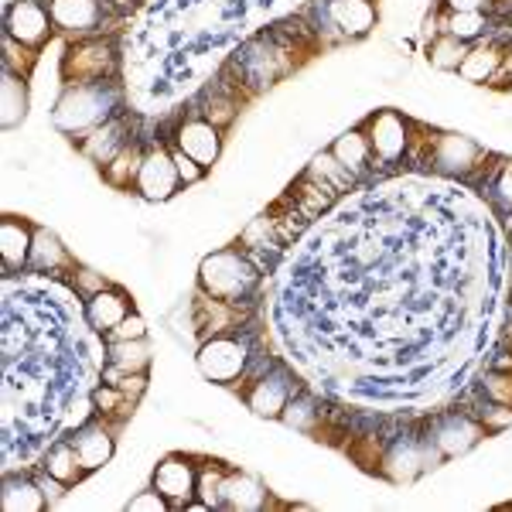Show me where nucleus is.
Masks as SVG:
<instances>
[{
  "label": "nucleus",
  "instance_id": "nucleus-29",
  "mask_svg": "<svg viewBox=\"0 0 512 512\" xmlns=\"http://www.w3.org/2000/svg\"><path fill=\"white\" fill-rule=\"evenodd\" d=\"M485 195L499 212L512 209V158H499V164L485 168Z\"/></svg>",
  "mask_w": 512,
  "mask_h": 512
},
{
  "label": "nucleus",
  "instance_id": "nucleus-16",
  "mask_svg": "<svg viewBox=\"0 0 512 512\" xmlns=\"http://www.w3.org/2000/svg\"><path fill=\"white\" fill-rule=\"evenodd\" d=\"M35 229L24 216H4L0 222V253H4L7 274H24L31 263V246H35Z\"/></svg>",
  "mask_w": 512,
  "mask_h": 512
},
{
  "label": "nucleus",
  "instance_id": "nucleus-9",
  "mask_svg": "<svg viewBox=\"0 0 512 512\" xmlns=\"http://www.w3.org/2000/svg\"><path fill=\"white\" fill-rule=\"evenodd\" d=\"M171 147L185 151L188 158H195L202 168H212L222 154V130L195 110L175 123V130H171Z\"/></svg>",
  "mask_w": 512,
  "mask_h": 512
},
{
  "label": "nucleus",
  "instance_id": "nucleus-4",
  "mask_svg": "<svg viewBox=\"0 0 512 512\" xmlns=\"http://www.w3.org/2000/svg\"><path fill=\"white\" fill-rule=\"evenodd\" d=\"M65 86L76 82H117V45L106 38H76L62 55Z\"/></svg>",
  "mask_w": 512,
  "mask_h": 512
},
{
  "label": "nucleus",
  "instance_id": "nucleus-28",
  "mask_svg": "<svg viewBox=\"0 0 512 512\" xmlns=\"http://www.w3.org/2000/svg\"><path fill=\"white\" fill-rule=\"evenodd\" d=\"M468 48H472L468 41L437 31V35L431 38V45H427V62L441 72H458L461 62H465V55H468Z\"/></svg>",
  "mask_w": 512,
  "mask_h": 512
},
{
  "label": "nucleus",
  "instance_id": "nucleus-26",
  "mask_svg": "<svg viewBox=\"0 0 512 512\" xmlns=\"http://www.w3.org/2000/svg\"><path fill=\"white\" fill-rule=\"evenodd\" d=\"M45 468L48 475H55L59 482H65L72 489V485H79L82 478H86V465H82V458H79V451H76V444L72 441H59V444H52L45 454Z\"/></svg>",
  "mask_w": 512,
  "mask_h": 512
},
{
  "label": "nucleus",
  "instance_id": "nucleus-6",
  "mask_svg": "<svg viewBox=\"0 0 512 512\" xmlns=\"http://www.w3.org/2000/svg\"><path fill=\"white\" fill-rule=\"evenodd\" d=\"M373 147V158L379 164H400L410 154V137H414V123L396 110H376L373 117L362 123Z\"/></svg>",
  "mask_w": 512,
  "mask_h": 512
},
{
  "label": "nucleus",
  "instance_id": "nucleus-30",
  "mask_svg": "<svg viewBox=\"0 0 512 512\" xmlns=\"http://www.w3.org/2000/svg\"><path fill=\"white\" fill-rule=\"evenodd\" d=\"M280 420H284L287 427H294V431L311 434V431H315V424H318V407L308 400V396H291V403L284 407Z\"/></svg>",
  "mask_w": 512,
  "mask_h": 512
},
{
  "label": "nucleus",
  "instance_id": "nucleus-34",
  "mask_svg": "<svg viewBox=\"0 0 512 512\" xmlns=\"http://www.w3.org/2000/svg\"><path fill=\"white\" fill-rule=\"evenodd\" d=\"M219 489H222V472H202L198 475V502L202 506H219Z\"/></svg>",
  "mask_w": 512,
  "mask_h": 512
},
{
  "label": "nucleus",
  "instance_id": "nucleus-37",
  "mask_svg": "<svg viewBox=\"0 0 512 512\" xmlns=\"http://www.w3.org/2000/svg\"><path fill=\"white\" fill-rule=\"evenodd\" d=\"M499 4H502V0H441V7L448 14H454V11H482V14H492Z\"/></svg>",
  "mask_w": 512,
  "mask_h": 512
},
{
  "label": "nucleus",
  "instance_id": "nucleus-35",
  "mask_svg": "<svg viewBox=\"0 0 512 512\" xmlns=\"http://www.w3.org/2000/svg\"><path fill=\"white\" fill-rule=\"evenodd\" d=\"M144 335H147V325H144V318H140L137 311H130V315L123 318L120 325L113 328V332L106 335V338H110V342H130V338H144Z\"/></svg>",
  "mask_w": 512,
  "mask_h": 512
},
{
  "label": "nucleus",
  "instance_id": "nucleus-11",
  "mask_svg": "<svg viewBox=\"0 0 512 512\" xmlns=\"http://www.w3.org/2000/svg\"><path fill=\"white\" fill-rule=\"evenodd\" d=\"M55 31H65L72 38H93L99 35L106 21L103 0H48Z\"/></svg>",
  "mask_w": 512,
  "mask_h": 512
},
{
  "label": "nucleus",
  "instance_id": "nucleus-1",
  "mask_svg": "<svg viewBox=\"0 0 512 512\" xmlns=\"http://www.w3.org/2000/svg\"><path fill=\"white\" fill-rule=\"evenodd\" d=\"M117 113H123V93L117 82H76V86H65L59 96L52 123L65 137L82 140Z\"/></svg>",
  "mask_w": 512,
  "mask_h": 512
},
{
  "label": "nucleus",
  "instance_id": "nucleus-13",
  "mask_svg": "<svg viewBox=\"0 0 512 512\" xmlns=\"http://www.w3.org/2000/svg\"><path fill=\"white\" fill-rule=\"evenodd\" d=\"M294 396V386H291V376L287 373H263L256 376L250 383V390L243 393L246 407L253 410L256 417H274L280 420V414H284V407L291 403Z\"/></svg>",
  "mask_w": 512,
  "mask_h": 512
},
{
  "label": "nucleus",
  "instance_id": "nucleus-12",
  "mask_svg": "<svg viewBox=\"0 0 512 512\" xmlns=\"http://www.w3.org/2000/svg\"><path fill=\"white\" fill-rule=\"evenodd\" d=\"M154 489L175 509L188 506L192 495L198 492V472L192 468V461L181 458V454H168L164 461H158V468H154Z\"/></svg>",
  "mask_w": 512,
  "mask_h": 512
},
{
  "label": "nucleus",
  "instance_id": "nucleus-15",
  "mask_svg": "<svg viewBox=\"0 0 512 512\" xmlns=\"http://www.w3.org/2000/svg\"><path fill=\"white\" fill-rule=\"evenodd\" d=\"M127 113H117V117L113 120H106L103 127H96L93 134H86L79 140V151L86 154L89 161L93 164H99V168H103V164H110L113 158H117V154L123 151V147L130 144V127H127Z\"/></svg>",
  "mask_w": 512,
  "mask_h": 512
},
{
  "label": "nucleus",
  "instance_id": "nucleus-5",
  "mask_svg": "<svg viewBox=\"0 0 512 512\" xmlns=\"http://www.w3.org/2000/svg\"><path fill=\"white\" fill-rule=\"evenodd\" d=\"M181 188V175L175 168V154H171V144L164 140H147L144 151V164H140V175L134 192L147 202H168L175 198Z\"/></svg>",
  "mask_w": 512,
  "mask_h": 512
},
{
  "label": "nucleus",
  "instance_id": "nucleus-33",
  "mask_svg": "<svg viewBox=\"0 0 512 512\" xmlns=\"http://www.w3.org/2000/svg\"><path fill=\"white\" fill-rule=\"evenodd\" d=\"M171 154H175V168H178V175H181V185H195V181H202L205 178V171L209 168H202L195 158H188L185 151H178V147H171Z\"/></svg>",
  "mask_w": 512,
  "mask_h": 512
},
{
  "label": "nucleus",
  "instance_id": "nucleus-7",
  "mask_svg": "<svg viewBox=\"0 0 512 512\" xmlns=\"http://www.w3.org/2000/svg\"><path fill=\"white\" fill-rule=\"evenodd\" d=\"M250 366V345L236 335H212L198 349V373L209 383H233Z\"/></svg>",
  "mask_w": 512,
  "mask_h": 512
},
{
  "label": "nucleus",
  "instance_id": "nucleus-21",
  "mask_svg": "<svg viewBox=\"0 0 512 512\" xmlns=\"http://www.w3.org/2000/svg\"><path fill=\"white\" fill-rule=\"evenodd\" d=\"M0 106H4V130L21 127L24 117H28V106H31V93H28V76L21 72L4 69V86H0Z\"/></svg>",
  "mask_w": 512,
  "mask_h": 512
},
{
  "label": "nucleus",
  "instance_id": "nucleus-32",
  "mask_svg": "<svg viewBox=\"0 0 512 512\" xmlns=\"http://www.w3.org/2000/svg\"><path fill=\"white\" fill-rule=\"evenodd\" d=\"M130 512H164V509H175L168 499L158 492V489H147V492H137L134 499L127 502Z\"/></svg>",
  "mask_w": 512,
  "mask_h": 512
},
{
  "label": "nucleus",
  "instance_id": "nucleus-18",
  "mask_svg": "<svg viewBox=\"0 0 512 512\" xmlns=\"http://www.w3.org/2000/svg\"><path fill=\"white\" fill-rule=\"evenodd\" d=\"M270 492L263 482H256L253 475H222V489H219V506L222 509H239V512H260L267 509Z\"/></svg>",
  "mask_w": 512,
  "mask_h": 512
},
{
  "label": "nucleus",
  "instance_id": "nucleus-27",
  "mask_svg": "<svg viewBox=\"0 0 512 512\" xmlns=\"http://www.w3.org/2000/svg\"><path fill=\"white\" fill-rule=\"evenodd\" d=\"M492 28H495L492 14H482V11H454V14H444L441 28H437V31H444V35H454V38H461V41H468V45H472V41L489 35Z\"/></svg>",
  "mask_w": 512,
  "mask_h": 512
},
{
  "label": "nucleus",
  "instance_id": "nucleus-31",
  "mask_svg": "<svg viewBox=\"0 0 512 512\" xmlns=\"http://www.w3.org/2000/svg\"><path fill=\"white\" fill-rule=\"evenodd\" d=\"M485 396H489L492 403H502V407H512V369L506 373H489L482 383Z\"/></svg>",
  "mask_w": 512,
  "mask_h": 512
},
{
  "label": "nucleus",
  "instance_id": "nucleus-3",
  "mask_svg": "<svg viewBox=\"0 0 512 512\" xmlns=\"http://www.w3.org/2000/svg\"><path fill=\"white\" fill-rule=\"evenodd\" d=\"M410 151H417L420 164L448 178H475L489 168V151L472 137L454 130H431V137H410Z\"/></svg>",
  "mask_w": 512,
  "mask_h": 512
},
{
  "label": "nucleus",
  "instance_id": "nucleus-8",
  "mask_svg": "<svg viewBox=\"0 0 512 512\" xmlns=\"http://www.w3.org/2000/svg\"><path fill=\"white\" fill-rule=\"evenodd\" d=\"M4 35L24 48H31V52L45 48L55 35V21L48 4H41V0H11L4 14Z\"/></svg>",
  "mask_w": 512,
  "mask_h": 512
},
{
  "label": "nucleus",
  "instance_id": "nucleus-19",
  "mask_svg": "<svg viewBox=\"0 0 512 512\" xmlns=\"http://www.w3.org/2000/svg\"><path fill=\"white\" fill-rule=\"evenodd\" d=\"M72 444H76V451H79L82 465H86V472H99V468L110 465L113 448H117V444H113L110 427H106V424L79 427V431L72 434Z\"/></svg>",
  "mask_w": 512,
  "mask_h": 512
},
{
  "label": "nucleus",
  "instance_id": "nucleus-36",
  "mask_svg": "<svg viewBox=\"0 0 512 512\" xmlns=\"http://www.w3.org/2000/svg\"><path fill=\"white\" fill-rule=\"evenodd\" d=\"M103 287H110V280L103 274H96V270H79L76 274V294H82V297H93L103 291Z\"/></svg>",
  "mask_w": 512,
  "mask_h": 512
},
{
  "label": "nucleus",
  "instance_id": "nucleus-10",
  "mask_svg": "<svg viewBox=\"0 0 512 512\" xmlns=\"http://www.w3.org/2000/svg\"><path fill=\"white\" fill-rule=\"evenodd\" d=\"M321 21L338 41H359L376 28L379 11L373 0H321Z\"/></svg>",
  "mask_w": 512,
  "mask_h": 512
},
{
  "label": "nucleus",
  "instance_id": "nucleus-14",
  "mask_svg": "<svg viewBox=\"0 0 512 512\" xmlns=\"http://www.w3.org/2000/svg\"><path fill=\"white\" fill-rule=\"evenodd\" d=\"M478 437H482V424H475V420L465 414H448L434 424L431 444L441 458H458V454L475 448Z\"/></svg>",
  "mask_w": 512,
  "mask_h": 512
},
{
  "label": "nucleus",
  "instance_id": "nucleus-17",
  "mask_svg": "<svg viewBox=\"0 0 512 512\" xmlns=\"http://www.w3.org/2000/svg\"><path fill=\"white\" fill-rule=\"evenodd\" d=\"M130 311H134V304H130L127 291H117V287H103L99 294L86 297V321L99 335H110Z\"/></svg>",
  "mask_w": 512,
  "mask_h": 512
},
{
  "label": "nucleus",
  "instance_id": "nucleus-20",
  "mask_svg": "<svg viewBox=\"0 0 512 512\" xmlns=\"http://www.w3.org/2000/svg\"><path fill=\"white\" fill-rule=\"evenodd\" d=\"M147 366H151V349H147L144 338H130V342H110V349H106L103 379L147 373Z\"/></svg>",
  "mask_w": 512,
  "mask_h": 512
},
{
  "label": "nucleus",
  "instance_id": "nucleus-22",
  "mask_svg": "<svg viewBox=\"0 0 512 512\" xmlns=\"http://www.w3.org/2000/svg\"><path fill=\"white\" fill-rule=\"evenodd\" d=\"M7 512H41L48 506V495L41 489V482L24 475H7L4 478V492H0Z\"/></svg>",
  "mask_w": 512,
  "mask_h": 512
},
{
  "label": "nucleus",
  "instance_id": "nucleus-24",
  "mask_svg": "<svg viewBox=\"0 0 512 512\" xmlns=\"http://www.w3.org/2000/svg\"><path fill=\"white\" fill-rule=\"evenodd\" d=\"M328 151H332L335 161L342 164V168H349L352 175H362L369 164H376L373 147H369V137H366V130H362V127L345 130L342 137H335V144L328 147Z\"/></svg>",
  "mask_w": 512,
  "mask_h": 512
},
{
  "label": "nucleus",
  "instance_id": "nucleus-23",
  "mask_svg": "<svg viewBox=\"0 0 512 512\" xmlns=\"http://www.w3.org/2000/svg\"><path fill=\"white\" fill-rule=\"evenodd\" d=\"M62 267H72V256L62 246V239L52 229H35V246H31V274H55Z\"/></svg>",
  "mask_w": 512,
  "mask_h": 512
},
{
  "label": "nucleus",
  "instance_id": "nucleus-2",
  "mask_svg": "<svg viewBox=\"0 0 512 512\" xmlns=\"http://www.w3.org/2000/svg\"><path fill=\"white\" fill-rule=\"evenodd\" d=\"M260 284V267L250 260V253L239 250H219L209 253L202 263H198V291L216 297V301L226 304H246Z\"/></svg>",
  "mask_w": 512,
  "mask_h": 512
},
{
  "label": "nucleus",
  "instance_id": "nucleus-25",
  "mask_svg": "<svg viewBox=\"0 0 512 512\" xmlns=\"http://www.w3.org/2000/svg\"><path fill=\"white\" fill-rule=\"evenodd\" d=\"M144 151H147V144H140V140H130L127 147L113 158L110 164H103V178H106V185H113V188H120V192H130V188L137 185V175H140V164H144Z\"/></svg>",
  "mask_w": 512,
  "mask_h": 512
}]
</instances>
